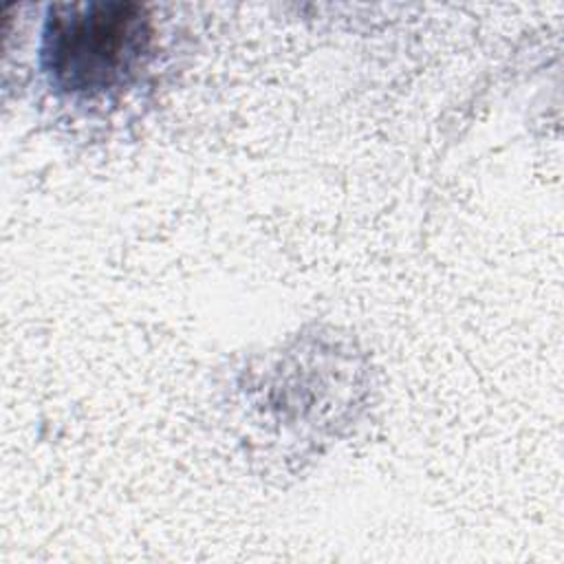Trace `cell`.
<instances>
[{"mask_svg": "<svg viewBox=\"0 0 564 564\" xmlns=\"http://www.w3.org/2000/svg\"><path fill=\"white\" fill-rule=\"evenodd\" d=\"M150 42V18L139 4H62L46 22L42 55L59 90L97 97L123 88L141 70Z\"/></svg>", "mask_w": 564, "mask_h": 564, "instance_id": "1", "label": "cell"}]
</instances>
